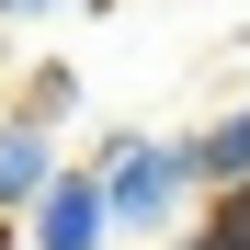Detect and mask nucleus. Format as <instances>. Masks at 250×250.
Wrapping results in <instances>:
<instances>
[{
  "instance_id": "6e6552de",
  "label": "nucleus",
  "mask_w": 250,
  "mask_h": 250,
  "mask_svg": "<svg viewBox=\"0 0 250 250\" xmlns=\"http://www.w3.org/2000/svg\"><path fill=\"white\" fill-rule=\"evenodd\" d=\"M171 250H228V239H216V228H193V239H171Z\"/></svg>"
},
{
  "instance_id": "f257e3e1",
  "label": "nucleus",
  "mask_w": 250,
  "mask_h": 250,
  "mask_svg": "<svg viewBox=\"0 0 250 250\" xmlns=\"http://www.w3.org/2000/svg\"><path fill=\"white\" fill-rule=\"evenodd\" d=\"M91 182L114 205V239H193V205H205V159L171 125H103L91 137Z\"/></svg>"
},
{
  "instance_id": "423d86ee",
  "label": "nucleus",
  "mask_w": 250,
  "mask_h": 250,
  "mask_svg": "<svg viewBox=\"0 0 250 250\" xmlns=\"http://www.w3.org/2000/svg\"><path fill=\"white\" fill-rule=\"evenodd\" d=\"M205 228H216L228 250H250V193H216V216H205Z\"/></svg>"
},
{
  "instance_id": "1a4fd4ad",
  "label": "nucleus",
  "mask_w": 250,
  "mask_h": 250,
  "mask_svg": "<svg viewBox=\"0 0 250 250\" xmlns=\"http://www.w3.org/2000/svg\"><path fill=\"white\" fill-rule=\"evenodd\" d=\"M0 250H23V228H12V216H0Z\"/></svg>"
},
{
  "instance_id": "f03ea898",
  "label": "nucleus",
  "mask_w": 250,
  "mask_h": 250,
  "mask_svg": "<svg viewBox=\"0 0 250 250\" xmlns=\"http://www.w3.org/2000/svg\"><path fill=\"white\" fill-rule=\"evenodd\" d=\"M23 250H114V205H103V182H91V159L57 171V193L23 216Z\"/></svg>"
},
{
  "instance_id": "20e7f679",
  "label": "nucleus",
  "mask_w": 250,
  "mask_h": 250,
  "mask_svg": "<svg viewBox=\"0 0 250 250\" xmlns=\"http://www.w3.org/2000/svg\"><path fill=\"white\" fill-rule=\"evenodd\" d=\"M193 159H205V193H250V103H228L216 125H193Z\"/></svg>"
},
{
  "instance_id": "0eeeda50",
  "label": "nucleus",
  "mask_w": 250,
  "mask_h": 250,
  "mask_svg": "<svg viewBox=\"0 0 250 250\" xmlns=\"http://www.w3.org/2000/svg\"><path fill=\"white\" fill-rule=\"evenodd\" d=\"M46 12H68V0H0V34L12 23H46Z\"/></svg>"
},
{
  "instance_id": "7ed1b4c3",
  "label": "nucleus",
  "mask_w": 250,
  "mask_h": 250,
  "mask_svg": "<svg viewBox=\"0 0 250 250\" xmlns=\"http://www.w3.org/2000/svg\"><path fill=\"white\" fill-rule=\"evenodd\" d=\"M57 171H68V148L46 137V125H34V114H0V216H12V228L57 193Z\"/></svg>"
},
{
  "instance_id": "39448f33",
  "label": "nucleus",
  "mask_w": 250,
  "mask_h": 250,
  "mask_svg": "<svg viewBox=\"0 0 250 250\" xmlns=\"http://www.w3.org/2000/svg\"><path fill=\"white\" fill-rule=\"evenodd\" d=\"M12 114H34V125L57 137V125L80 114V68H68V57H34V68H23V91H12Z\"/></svg>"
}]
</instances>
